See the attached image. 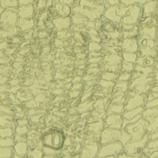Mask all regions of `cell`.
I'll list each match as a JSON object with an SVG mask.
<instances>
[{"label":"cell","instance_id":"cell-36","mask_svg":"<svg viewBox=\"0 0 158 158\" xmlns=\"http://www.w3.org/2000/svg\"><path fill=\"white\" fill-rule=\"evenodd\" d=\"M153 67L154 69H158V60H156L155 64L153 65Z\"/></svg>","mask_w":158,"mask_h":158},{"label":"cell","instance_id":"cell-26","mask_svg":"<svg viewBox=\"0 0 158 158\" xmlns=\"http://www.w3.org/2000/svg\"><path fill=\"white\" fill-rule=\"evenodd\" d=\"M115 81H110V80H106L104 79H100L98 81V84L101 87L104 88H108V89H112L114 86L115 85Z\"/></svg>","mask_w":158,"mask_h":158},{"label":"cell","instance_id":"cell-17","mask_svg":"<svg viewBox=\"0 0 158 158\" xmlns=\"http://www.w3.org/2000/svg\"><path fill=\"white\" fill-rule=\"evenodd\" d=\"M106 111L107 114L114 113L122 114L125 111L124 104H113L110 102L106 109Z\"/></svg>","mask_w":158,"mask_h":158},{"label":"cell","instance_id":"cell-30","mask_svg":"<svg viewBox=\"0 0 158 158\" xmlns=\"http://www.w3.org/2000/svg\"><path fill=\"white\" fill-rule=\"evenodd\" d=\"M142 117V114H140L139 115H138L137 116L133 117V118L130 119V120H125L123 119V125H122V128H124L125 127V126L128 124H131V123H135L136 122H137L139 118H141Z\"/></svg>","mask_w":158,"mask_h":158},{"label":"cell","instance_id":"cell-8","mask_svg":"<svg viewBox=\"0 0 158 158\" xmlns=\"http://www.w3.org/2000/svg\"><path fill=\"white\" fill-rule=\"evenodd\" d=\"M44 143L54 148H59L62 144L63 138L62 134L59 132H56L54 134H49L44 138Z\"/></svg>","mask_w":158,"mask_h":158},{"label":"cell","instance_id":"cell-21","mask_svg":"<svg viewBox=\"0 0 158 158\" xmlns=\"http://www.w3.org/2000/svg\"><path fill=\"white\" fill-rule=\"evenodd\" d=\"M158 130V116L154 117L149 120V123L146 126L148 133H151Z\"/></svg>","mask_w":158,"mask_h":158},{"label":"cell","instance_id":"cell-33","mask_svg":"<svg viewBox=\"0 0 158 158\" xmlns=\"http://www.w3.org/2000/svg\"><path fill=\"white\" fill-rule=\"evenodd\" d=\"M150 91L158 92V81H157V82H154V83H153V84H152V85H151V86Z\"/></svg>","mask_w":158,"mask_h":158},{"label":"cell","instance_id":"cell-1","mask_svg":"<svg viewBox=\"0 0 158 158\" xmlns=\"http://www.w3.org/2000/svg\"><path fill=\"white\" fill-rule=\"evenodd\" d=\"M148 123L149 121L148 120L141 117L135 123L127 125L123 129L131 135V141L139 140L148 133L146 126Z\"/></svg>","mask_w":158,"mask_h":158},{"label":"cell","instance_id":"cell-20","mask_svg":"<svg viewBox=\"0 0 158 158\" xmlns=\"http://www.w3.org/2000/svg\"><path fill=\"white\" fill-rule=\"evenodd\" d=\"M122 59L123 60H126L130 62L136 64V61L138 57L137 53L135 52H122L121 54Z\"/></svg>","mask_w":158,"mask_h":158},{"label":"cell","instance_id":"cell-31","mask_svg":"<svg viewBox=\"0 0 158 158\" xmlns=\"http://www.w3.org/2000/svg\"><path fill=\"white\" fill-rule=\"evenodd\" d=\"M158 98V92L156 91H149L146 96V101H148L156 98Z\"/></svg>","mask_w":158,"mask_h":158},{"label":"cell","instance_id":"cell-10","mask_svg":"<svg viewBox=\"0 0 158 158\" xmlns=\"http://www.w3.org/2000/svg\"><path fill=\"white\" fill-rule=\"evenodd\" d=\"M141 37H148L156 40L157 37V27L154 25L150 26L149 24L144 25L142 28H139V30L138 38Z\"/></svg>","mask_w":158,"mask_h":158},{"label":"cell","instance_id":"cell-23","mask_svg":"<svg viewBox=\"0 0 158 158\" xmlns=\"http://www.w3.org/2000/svg\"><path fill=\"white\" fill-rule=\"evenodd\" d=\"M131 79V73L120 72L115 81H130Z\"/></svg>","mask_w":158,"mask_h":158},{"label":"cell","instance_id":"cell-37","mask_svg":"<svg viewBox=\"0 0 158 158\" xmlns=\"http://www.w3.org/2000/svg\"><path fill=\"white\" fill-rule=\"evenodd\" d=\"M156 48H157V50H158V39H157V40H156Z\"/></svg>","mask_w":158,"mask_h":158},{"label":"cell","instance_id":"cell-39","mask_svg":"<svg viewBox=\"0 0 158 158\" xmlns=\"http://www.w3.org/2000/svg\"><path fill=\"white\" fill-rule=\"evenodd\" d=\"M157 33H158V25L157 27Z\"/></svg>","mask_w":158,"mask_h":158},{"label":"cell","instance_id":"cell-4","mask_svg":"<svg viewBox=\"0 0 158 158\" xmlns=\"http://www.w3.org/2000/svg\"><path fill=\"white\" fill-rule=\"evenodd\" d=\"M122 133V129H115L109 127H105L100 134V144L104 145L108 143L118 140Z\"/></svg>","mask_w":158,"mask_h":158},{"label":"cell","instance_id":"cell-22","mask_svg":"<svg viewBox=\"0 0 158 158\" xmlns=\"http://www.w3.org/2000/svg\"><path fill=\"white\" fill-rule=\"evenodd\" d=\"M135 66V64L130 62L126 60H122L121 63V72H130L132 73L134 70Z\"/></svg>","mask_w":158,"mask_h":158},{"label":"cell","instance_id":"cell-16","mask_svg":"<svg viewBox=\"0 0 158 158\" xmlns=\"http://www.w3.org/2000/svg\"><path fill=\"white\" fill-rule=\"evenodd\" d=\"M158 54V50L156 48H139L138 51L137 52L138 56H151L154 58Z\"/></svg>","mask_w":158,"mask_h":158},{"label":"cell","instance_id":"cell-11","mask_svg":"<svg viewBox=\"0 0 158 158\" xmlns=\"http://www.w3.org/2000/svg\"><path fill=\"white\" fill-rule=\"evenodd\" d=\"M102 60L106 65H118L121 64L123 59L121 54H108L104 55Z\"/></svg>","mask_w":158,"mask_h":158},{"label":"cell","instance_id":"cell-13","mask_svg":"<svg viewBox=\"0 0 158 158\" xmlns=\"http://www.w3.org/2000/svg\"><path fill=\"white\" fill-rule=\"evenodd\" d=\"M156 60L151 56H138L136 64L144 67H153Z\"/></svg>","mask_w":158,"mask_h":158},{"label":"cell","instance_id":"cell-14","mask_svg":"<svg viewBox=\"0 0 158 158\" xmlns=\"http://www.w3.org/2000/svg\"><path fill=\"white\" fill-rule=\"evenodd\" d=\"M127 99V93L117 92L112 93L110 98V102L113 104H125Z\"/></svg>","mask_w":158,"mask_h":158},{"label":"cell","instance_id":"cell-5","mask_svg":"<svg viewBox=\"0 0 158 158\" xmlns=\"http://www.w3.org/2000/svg\"><path fill=\"white\" fill-rule=\"evenodd\" d=\"M123 120L122 114L114 113L107 114L104 119V125L105 127L121 130L122 129Z\"/></svg>","mask_w":158,"mask_h":158},{"label":"cell","instance_id":"cell-24","mask_svg":"<svg viewBox=\"0 0 158 158\" xmlns=\"http://www.w3.org/2000/svg\"><path fill=\"white\" fill-rule=\"evenodd\" d=\"M119 72L114 73V72H107V71H104L101 75V78L102 79L106 80L115 81L116 78L117 77Z\"/></svg>","mask_w":158,"mask_h":158},{"label":"cell","instance_id":"cell-34","mask_svg":"<svg viewBox=\"0 0 158 158\" xmlns=\"http://www.w3.org/2000/svg\"><path fill=\"white\" fill-rule=\"evenodd\" d=\"M152 75L154 77V82L158 81V69H154V72L152 73Z\"/></svg>","mask_w":158,"mask_h":158},{"label":"cell","instance_id":"cell-3","mask_svg":"<svg viewBox=\"0 0 158 158\" xmlns=\"http://www.w3.org/2000/svg\"><path fill=\"white\" fill-rule=\"evenodd\" d=\"M123 151V145L119 140H115L102 145L98 156L99 157H115Z\"/></svg>","mask_w":158,"mask_h":158},{"label":"cell","instance_id":"cell-38","mask_svg":"<svg viewBox=\"0 0 158 158\" xmlns=\"http://www.w3.org/2000/svg\"><path fill=\"white\" fill-rule=\"evenodd\" d=\"M155 59H156V60H158V54H157V56L156 57V58H155Z\"/></svg>","mask_w":158,"mask_h":158},{"label":"cell","instance_id":"cell-19","mask_svg":"<svg viewBox=\"0 0 158 158\" xmlns=\"http://www.w3.org/2000/svg\"><path fill=\"white\" fill-rule=\"evenodd\" d=\"M141 114L143 118L149 121L154 117L158 116V106L153 108L144 109Z\"/></svg>","mask_w":158,"mask_h":158},{"label":"cell","instance_id":"cell-29","mask_svg":"<svg viewBox=\"0 0 158 158\" xmlns=\"http://www.w3.org/2000/svg\"><path fill=\"white\" fill-rule=\"evenodd\" d=\"M158 106V98L148 101H146V102L144 103V107L145 109H149V108H153V107H156Z\"/></svg>","mask_w":158,"mask_h":158},{"label":"cell","instance_id":"cell-40","mask_svg":"<svg viewBox=\"0 0 158 158\" xmlns=\"http://www.w3.org/2000/svg\"><path fill=\"white\" fill-rule=\"evenodd\" d=\"M149 1H157V0H149Z\"/></svg>","mask_w":158,"mask_h":158},{"label":"cell","instance_id":"cell-27","mask_svg":"<svg viewBox=\"0 0 158 158\" xmlns=\"http://www.w3.org/2000/svg\"><path fill=\"white\" fill-rule=\"evenodd\" d=\"M103 69H104V71L118 73V72H120L121 64H118V65H106V64H104Z\"/></svg>","mask_w":158,"mask_h":158},{"label":"cell","instance_id":"cell-2","mask_svg":"<svg viewBox=\"0 0 158 158\" xmlns=\"http://www.w3.org/2000/svg\"><path fill=\"white\" fill-rule=\"evenodd\" d=\"M149 139V133H147L142 139L136 141H130L126 143L123 146V151L130 157H139Z\"/></svg>","mask_w":158,"mask_h":158},{"label":"cell","instance_id":"cell-32","mask_svg":"<svg viewBox=\"0 0 158 158\" xmlns=\"http://www.w3.org/2000/svg\"><path fill=\"white\" fill-rule=\"evenodd\" d=\"M149 133V139H155L158 138V130L151 133Z\"/></svg>","mask_w":158,"mask_h":158},{"label":"cell","instance_id":"cell-18","mask_svg":"<svg viewBox=\"0 0 158 158\" xmlns=\"http://www.w3.org/2000/svg\"><path fill=\"white\" fill-rule=\"evenodd\" d=\"M130 85V81H115L112 88V93L117 92L127 93Z\"/></svg>","mask_w":158,"mask_h":158},{"label":"cell","instance_id":"cell-28","mask_svg":"<svg viewBox=\"0 0 158 158\" xmlns=\"http://www.w3.org/2000/svg\"><path fill=\"white\" fill-rule=\"evenodd\" d=\"M145 148L156 151L158 149V138L155 139H149L147 142Z\"/></svg>","mask_w":158,"mask_h":158},{"label":"cell","instance_id":"cell-6","mask_svg":"<svg viewBox=\"0 0 158 158\" xmlns=\"http://www.w3.org/2000/svg\"><path fill=\"white\" fill-rule=\"evenodd\" d=\"M146 94L147 93L141 94L127 98L124 104L125 110H130L139 106H144V103L146 102Z\"/></svg>","mask_w":158,"mask_h":158},{"label":"cell","instance_id":"cell-35","mask_svg":"<svg viewBox=\"0 0 158 158\" xmlns=\"http://www.w3.org/2000/svg\"><path fill=\"white\" fill-rule=\"evenodd\" d=\"M150 157H158V149L152 152V153L150 155Z\"/></svg>","mask_w":158,"mask_h":158},{"label":"cell","instance_id":"cell-7","mask_svg":"<svg viewBox=\"0 0 158 158\" xmlns=\"http://www.w3.org/2000/svg\"><path fill=\"white\" fill-rule=\"evenodd\" d=\"M120 46L123 52L135 53H137L139 48L138 39L136 38H123Z\"/></svg>","mask_w":158,"mask_h":158},{"label":"cell","instance_id":"cell-15","mask_svg":"<svg viewBox=\"0 0 158 158\" xmlns=\"http://www.w3.org/2000/svg\"><path fill=\"white\" fill-rule=\"evenodd\" d=\"M139 47L141 48H156V40L148 38V37H141L138 39Z\"/></svg>","mask_w":158,"mask_h":158},{"label":"cell","instance_id":"cell-9","mask_svg":"<svg viewBox=\"0 0 158 158\" xmlns=\"http://www.w3.org/2000/svg\"><path fill=\"white\" fill-rule=\"evenodd\" d=\"M153 67H144L135 64V69L131 73V79L139 77L148 76L154 72Z\"/></svg>","mask_w":158,"mask_h":158},{"label":"cell","instance_id":"cell-12","mask_svg":"<svg viewBox=\"0 0 158 158\" xmlns=\"http://www.w3.org/2000/svg\"><path fill=\"white\" fill-rule=\"evenodd\" d=\"M144 106L138 107L135 109H132L128 110H125L124 112L122 114V117L123 119L125 120H130L133 117L137 116L138 115L142 113V112L144 109Z\"/></svg>","mask_w":158,"mask_h":158},{"label":"cell","instance_id":"cell-25","mask_svg":"<svg viewBox=\"0 0 158 158\" xmlns=\"http://www.w3.org/2000/svg\"><path fill=\"white\" fill-rule=\"evenodd\" d=\"M131 139V136L130 133H127L123 128L122 129V133L121 135L120 136V138H118V140H119L124 146L126 143H127L128 142L130 141Z\"/></svg>","mask_w":158,"mask_h":158}]
</instances>
